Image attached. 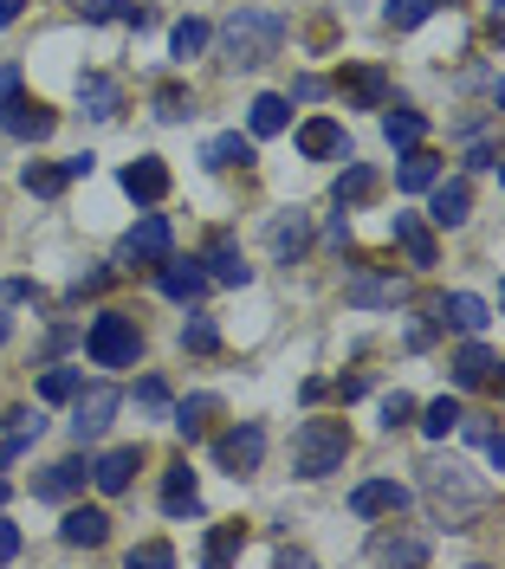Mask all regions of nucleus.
Listing matches in <instances>:
<instances>
[{"instance_id": "nucleus-1", "label": "nucleus", "mask_w": 505, "mask_h": 569, "mask_svg": "<svg viewBox=\"0 0 505 569\" xmlns=\"http://www.w3.org/2000/svg\"><path fill=\"white\" fill-rule=\"evenodd\" d=\"M220 46H227L234 66H266V59L286 46V20L266 13V7H240V13L220 27Z\"/></svg>"}, {"instance_id": "nucleus-2", "label": "nucleus", "mask_w": 505, "mask_h": 569, "mask_svg": "<svg viewBox=\"0 0 505 569\" xmlns=\"http://www.w3.org/2000/svg\"><path fill=\"white\" fill-rule=\"evenodd\" d=\"M350 453V427L344 421H305L298 427V440H291V466H298V479H330L337 466Z\"/></svg>"}, {"instance_id": "nucleus-3", "label": "nucleus", "mask_w": 505, "mask_h": 569, "mask_svg": "<svg viewBox=\"0 0 505 569\" xmlns=\"http://www.w3.org/2000/svg\"><path fill=\"white\" fill-rule=\"evenodd\" d=\"M85 356H91L98 369H130V362L143 356V330H137V318H123V311H98L91 330H85Z\"/></svg>"}, {"instance_id": "nucleus-4", "label": "nucleus", "mask_w": 505, "mask_h": 569, "mask_svg": "<svg viewBox=\"0 0 505 569\" xmlns=\"http://www.w3.org/2000/svg\"><path fill=\"white\" fill-rule=\"evenodd\" d=\"M422 472H428V498L447 511V525H461V518H473V511L486 505V486H479V479H467V466L428 460Z\"/></svg>"}, {"instance_id": "nucleus-5", "label": "nucleus", "mask_w": 505, "mask_h": 569, "mask_svg": "<svg viewBox=\"0 0 505 569\" xmlns=\"http://www.w3.org/2000/svg\"><path fill=\"white\" fill-rule=\"evenodd\" d=\"M215 460H220V472L247 479V472H259V460H266V433H259L253 421H234V427L215 440Z\"/></svg>"}, {"instance_id": "nucleus-6", "label": "nucleus", "mask_w": 505, "mask_h": 569, "mask_svg": "<svg viewBox=\"0 0 505 569\" xmlns=\"http://www.w3.org/2000/svg\"><path fill=\"white\" fill-rule=\"evenodd\" d=\"M117 408H123V395L110 389V382H91V389L78 382V395H72V433H78V440H98Z\"/></svg>"}, {"instance_id": "nucleus-7", "label": "nucleus", "mask_w": 505, "mask_h": 569, "mask_svg": "<svg viewBox=\"0 0 505 569\" xmlns=\"http://www.w3.org/2000/svg\"><path fill=\"white\" fill-rule=\"evenodd\" d=\"M0 130L20 137V142H46L59 130V117L39 104V98H20V91H13V98H0Z\"/></svg>"}, {"instance_id": "nucleus-8", "label": "nucleus", "mask_w": 505, "mask_h": 569, "mask_svg": "<svg viewBox=\"0 0 505 569\" xmlns=\"http://www.w3.org/2000/svg\"><path fill=\"white\" fill-rule=\"evenodd\" d=\"M169 252H176V233H169L162 213H143V220L123 233V259H137V266H162Z\"/></svg>"}, {"instance_id": "nucleus-9", "label": "nucleus", "mask_w": 505, "mask_h": 569, "mask_svg": "<svg viewBox=\"0 0 505 569\" xmlns=\"http://www.w3.org/2000/svg\"><path fill=\"white\" fill-rule=\"evenodd\" d=\"M156 284H162V298L195 305V298H201L215 279H208V266H201V259H176V252H169V259H162V272H156Z\"/></svg>"}, {"instance_id": "nucleus-10", "label": "nucleus", "mask_w": 505, "mask_h": 569, "mask_svg": "<svg viewBox=\"0 0 505 569\" xmlns=\"http://www.w3.org/2000/svg\"><path fill=\"white\" fill-rule=\"evenodd\" d=\"M350 511L357 518H396V511H408V486H396V479H363L357 492H350Z\"/></svg>"}, {"instance_id": "nucleus-11", "label": "nucleus", "mask_w": 505, "mask_h": 569, "mask_svg": "<svg viewBox=\"0 0 505 569\" xmlns=\"http://www.w3.org/2000/svg\"><path fill=\"white\" fill-rule=\"evenodd\" d=\"M78 104H85V117L110 123V117L123 110V84H117V78H105V71H85V78H78Z\"/></svg>"}, {"instance_id": "nucleus-12", "label": "nucleus", "mask_w": 505, "mask_h": 569, "mask_svg": "<svg viewBox=\"0 0 505 569\" xmlns=\"http://www.w3.org/2000/svg\"><path fill=\"white\" fill-rule=\"evenodd\" d=\"M467 213H473V188L467 181H434V194H428V220L434 227H467Z\"/></svg>"}, {"instance_id": "nucleus-13", "label": "nucleus", "mask_w": 505, "mask_h": 569, "mask_svg": "<svg viewBox=\"0 0 505 569\" xmlns=\"http://www.w3.org/2000/svg\"><path fill=\"white\" fill-rule=\"evenodd\" d=\"M344 298L350 305H402L408 298V279H396V272H357V279L344 284Z\"/></svg>"}, {"instance_id": "nucleus-14", "label": "nucleus", "mask_w": 505, "mask_h": 569, "mask_svg": "<svg viewBox=\"0 0 505 569\" xmlns=\"http://www.w3.org/2000/svg\"><path fill=\"white\" fill-rule=\"evenodd\" d=\"M137 466H143V453H137V447H110L105 460L91 466V479H98V492H130V479H137Z\"/></svg>"}, {"instance_id": "nucleus-15", "label": "nucleus", "mask_w": 505, "mask_h": 569, "mask_svg": "<svg viewBox=\"0 0 505 569\" xmlns=\"http://www.w3.org/2000/svg\"><path fill=\"white\" fill-rule=\"evenodd\" d=\"M85 479H91V466L85 460H59V466H46V472L33 479V498H52V505H59V498L85 492Z\"/></svg>"}, {"instance_id": "nucleus-16", "label": "nucleus", "mask_w": 505, "mask_h": 569, "mask_svg": "<svg viewBox=\"0 0 505 569\" xmlns=\"http://www.w3.org/2000/svg\"><path fill=\"white\" fill-rule=\"evenodd\" d=\"M440 323H454L461 337H479L493 311H486V298H473V291H454V298H440Z\"/></svg>"}, {"instance_id": "nucleus-17", "label": "nucleus", "mask_w": 505, "mask_h": 569, "mask_svg": "<svg viewBox=\"0 0 505 569\" xmlns=\"http://www.w3.org/2000/svg\"><path fill=\"white\" fill-rule=\"evenodd\" d=\"M162 511H169V518L201 511V492H195V472H188V460H176L169 472H162Z\"/></svg>"}, {"instance_id": "nucleus-18", "label": "nucleus", "mask_w": 505, "mask_h": 569, "mask_svg": "<svg viewBox=\"0 0 505 569\" xmlns=\"http://www.w3.org/2000/svg\"><path fill=\"white\" fill-rule=\"evenodd\" d=\"M123 194H130V201H162V194H169V169H162L156 156L130 162V169H123Z\"/></svg>"}, {"instance_id": "nucleus-19", "label": "nucleus", "mask_w": 505, "mask_h": 569, "mask_svg": "<svg viewBox=\"0 0 505 569\" xmlns=\"http://www.w3.org/2000/svg\"><path fill=\"white\" fill-rule=\"evenodd\" d=\"M440 181V156L434 149H402V169H396V188H408V194H422V188H434Z\"/></svg>"}, {"instance_id": "nucleus-20", "label": "nucleus", "mask_w": 505, "mask_h": 569, "mask_svg": "<svg viewBox=\"0 0 505 569\" xmlns=\"http://www.w3.org/2000/svg\"><path fill=\"white\" fill-rule=\"evenodd\" d=\"M305 247H311V213L286 208L279 220H273V252H279V259H298Z\"/></svg>"}, {"instance_id": "nucleus-21", "label": "nucleus", "mask_w": 505, "mask_h": 569, "mask_svg": "<svg viewBox=\"0 0 505 569\" xmlns=\"http://www.w3.org/2000/svg\"><path fill=\"white\" fill-rule=\"evenodd\" d=\"M59 531H66V543H85V550H98V543L110 537V518L98 511V505H72Z\"/></svg>"}, {"instance_id": "nucleus-22", "label": "nucleus", "mask_w": 505, "mask_h": 569, "mask_svg": "<svg viewBox=\"0 0 505 569\" xmlns=\"http://www.w3.org/2000/svg\"><path fill=\"white\" fill-rule=\"evenodd\" d=\"M201 266H208V279H220V284H253V266H247V252L234 247V240H215Z\"/></svg>"}, {"instance_id": "nucleus-23", "label": "nucleus", "mask_w": 505, "mask_h": 569, "mask_svg": "<svg viewBox=\"0 0 505 569\" xmlns=\"http://www.w3.org/2000/svg\"><path fill=\"white\" fill-rule=\"evenodd\" d=\"M298 149H305L311 162L337 156V149H344V123H337V117H311V123H298Z\"/></svg>"}, {"instance_id": "nucleus-24", "label": "nucleus", "mask_w": 505, "mask_h": 569, "mask_svg": "<svg viewBox=\"0 0 505 569\" xmlns=\"http://www.w3.org/2000/svg\"><path fill=\"white\" fill-rule=\"evenodd\" d=\"M389 233H396V247L408 252V266H434V233L415 220V213H396V220H389Z\"/></svg>"}, {"instance_id": "nucleus-25", "label": "nucleus", "mask_w": 505, "mask_h": 569, "mask_svg": "<svg viewBox=\"0 0 505 569\" xmlns=\"http://www.w3.org/2000/svg\"><path fill=\"white\" fill-rule=\"evenodd\" d=\"M247 123H253V137H279V130L291 123V98H279V91H266V98H253Z\"/></svg>"}, {"instance_id": "nucleus-26", "label": "nucleus", "mask_w": 505, "mask_h": 569, "mask_svg": "<svg viewBox=\"0 0 505 569\" xmlns=\"http://www.w3.org/2000/svg\"><path fill=\"white\" fill-rule=\"evenodd\" d=\"M201 162H208V169H247L253 162V137L227 130V137H215L208 149H201Z\"/></svg>"}, {"instance_id": "nucleus-27", "label": "nucleus", "mask_w": 505, "mask_h": 569, "mask_svg": "<svg viewBox=\"0 0 505 569\" xmlns=\"http://www.w3.org/2000/svg\"><path fill=\"white\" fill-rule=\"evenodd\" d=\"M369 563H428V543L422 537H376Z\"/></svg>"}, {"instance_id": "nucleus-28", "label": "nucleus", "mask_w": 505, "mask_h": 569, "mask_svg": "<svg viewBox=\"0 0 505 569\" xmlns=\"http://www.w3.org/2000/svg\"><path fill=\"white\" fill-rule=\"evenodd\" d=\"M493 369H499V362H493V350H486V343H479V337H473L467 350L454 356V376H461V382H467V389H479V382H493Z\"/></svg>"}, {"instance_id": "nucleus-29", "label": "nucleus", "mask_w": 505, "mask_h": 569, "mask_svg": "<svg viewBox=\"0 0 505 569\" xmlns=\"http://www.w3.org/2000/svg\"><path fill=\"white\" fill-rule=\"evenodd\" d=\"M383 137L396 142V149H415V142L428 137V117H422V110H389V117H383Z\"/></svg>"}, {"instance_id": "nucleus-30", "label": "nucleus", "mask_w": 505, "mask_h": 569, "mask_svg": "<svg viewBox=\"0 0 505 569\" xmlns=\"http://www.w3.org/2000/svg\"><path fill=\"white\" fill-rule=\"evenodd\" d=\"M66 162H33V169H27V176H20V188H27V194H39V201H52V194H66Z\"/></svg>"}, {"instance_id": "nucleus-31", "label": "nucleus", "mask_w": 505, "mask_h": 569, "mask_svg": "<svg viewBox=\"0 0 505 569\" xmlns=\"http://www.w3.org/2000/svg\"><path fill=\"white\" fill-rule=\"evenodd\" d=\"M208 415H215V395H195V401H181V408H176V433L188 440V447L208 433Z\"/></svg>"}, {"instance_id": "nucleus-32", "label": "nucleus", "mask_w": 505, "mask_h": 569, "mask_svg": "<svg viewBox=\"0 0 505 569\" xmlns=\"http://www.w3.org/2000/svg\"><path fill=\"white\" fill-rule=\"evenodd\" d=\"M181 350H188V356H215V350H220V330H215V318L188 311V323H181Z\"/></svg>"}, {"instance_id": "nucleus-33", "label": "nucleus", "mask_w": 505, "mask_h": 569, "mask_svg": "<svg viewBox=\"0 0 505 569\" xmlns=\"http://www.w3.org/2000/svg\"><path fill=\"white\" fill-rule=\"evenodd\" d=\"M369 194H376V169L350 162V169L337 176V208H357V201H369Z\"/></svg>"}, {"instance_id": "nucleus-34", "label": "nucleus", "mask_w": 505, "mask_h": 569, "mask_svg": "<svg viewBox=\"0 0 505 569\" xmlns=\"http://www.w3.org/2000/svg\"><path fill=\"white\" fill-rule=\"evenodd\" d=\"M350 98H357L363 110H383V98H389V78L376 66H363V71H350Z\"/></svg>"}, {"instance_id": "nucleus-35", "label": "nucleus", "mask_w": 505, "mask_h": 569, "mask_svg": "<svg viewBox=\"0 0 505 569\" xmlns=\"http://www.w3.org/2000/svg\"><path fill=\"white\" fill-rule=\"evenodd\" d=\"M208 39H215V27H208V20H176L169 46H176V59H195V52H208Z\"/></svg>"}, {"instance_id": "nucleus-36", "label": "nucleus", "mask_w": 505, "mask_h": 569, "mask_svg": "<svg viewBox=\"0 0 505 569\" xmlns=\"http://www.w3.org/2000/svg\"><path fill=\"white\" fill-rule=\"evenodd\" d=\"M454 421H461V401H447V395L422 408V433H428V440H447V433H454Z\"/></svg>"}, {"instance_id": "nucleus-37", "label": "nucleus", "mask_w": 505, "mask_h": 569, "mask_svg": "<svg viewBox=\"0 0 505 569\" xmlns=\"http://www.w3.org/2000/svg\"><path fill=\"white\" fill-rule=\"evenodd\" d=\"M434 7H447V0H389V13H383V20H389L396 33H408V27H422V20H428Z\"/></svg>"}, {"instance_id": "nucleus-38", "label": "nucleus", "mask_w": 505, "mask_h": 569, "mask_svg": "<svg viewBox=\"0 0 505 569\" xmlns=\"http://www.w3.org/2000/svg\"><path fill=\"white\" fill-rule=\"evenodd\" d=\"M240 543H247V525H220V531H208L201 557H208V563H227V557H234Z\"/></svg>"}, {"instance_id": "nucleus-39", "label": "nucleus", "mask_w": 505, "mask_h": 569, "mask_svg": "<svg viewBox=\"0 0 505 569\" xmlns=\"http://www.w3.org/2000/svg\"><path fill=\"white\" fill-rule=\"evenodd\" d=\"M78 395V369H46L39 376V401H72Z\"/></svg>"}, {"instance_id": "nucleus-40", "label": "nucleus", "mask_w": 505, "mask_h": 569, "mask_svg": "<svg viewBox=\"0 0 505 569\" xmlns=\"http://www.w3.org/2000/svg\"><path fill=\"white\" fill-rule=\"evenodd\" d=\"M188 91H181V84H162V91H156V117H162V123H181V117H188Z\"/></svg>"}, {"instance_id": "nucleus-41", "label": "nucleus", "mask_w": 505, "mask_h": 569, "mask_svg": "<svg viewBox=\"0 0 505 569\" xmlns=\"http://www.w3.org/2000/svg\"><path fill=\"white\" fill-rule=\"evenodd\" d=\"M137 408H149V415H169V389H162V376H143V382H137Z\"/></svg>"}, {"instance_id": "nucleus-42", "label": "nucleus", "mask_w": 505, "mask_h": 569, "mask_svg": "<svg viewBox=\"0 0 505 569\" xmlns=\"http://www.w3.org/2000/svg\"><path fill=\"white\" fill-rule=\"evenodd\" d=\"M0 421H7V433H20V440H39V433H46V421H39L33 408H7Z\"/></svg>"}, {"instance_id": "nucleus-43", "label": "nucleus", "mask_w": 505, "mask_h": 569, "mask_svg": "<svg viewBox=\"0 0 505 569\" xmlns=\"http://www.w3.org/2000/svg\"><path fill=\"white\" fill-rule=\"evenodd\" d=\"M402 421H415V401H408V395H383V427H389V433H396Z\"/></svg>"}, {"instance_id": "nucleus-44", "label": "nucleus", "mask_w": 505, "mask_h": 569, "mask_svg": "<svg viewBox=\"0 0 505 569\" xmlns=\"http://www.w3.org/2000/svg\"><path fill=\"white\" fill-rule=\"evenodd\" d=\"M130 563H156V569H169V563H176V550H169V543H137V550H130Z\"/></svg>"}, {"instance_id": "nucleus-45", "label": "nucleus", "mask_w": 505, "mask_h": 569, "mask_svg": "<svg viewBox=\"0 0 505 569\" xmlns=\"http://www.w3.org/2000/svg\"><path fill=\"white\" fill-rule=\"evenodd\" d=\"M13 557H20V525L0 518V563H13Z\"/></svg>"}, {"instance_id": "nucleus-46", "label": "nucleus", "mask_w": 505, "mask_h": 569, "mask_svg": "<svg viewBox=\"0 0 505 569\" xmlns=\"http://www.w3.org/2000/svg\"><path fill=\"white\" fill-rule=\"evenodd\" d=\"M91 291H105V272H78L72 279V298H91Z\"/></svg>"}, {"instance_id": "nucleus-47", "label": "nucleus", "mask_w": 505, "mask_h": 569, "mask_svg": "<svg viewBox=\"0 0 505 569\" xmlns=\"http://www.w3.org/2000/svg\"><path fill=\"white\" fill-rule=\"evenodd\" d=\"M467 169H499V149H493V142H479V149L467 156Z\"/></svg>"}, {"instance_id": "nucleus-48", "label": "nucleus", "mask_w": 505, "mask_h": 569, "mask_svg": "<svg viewBox=\"0 0 505 569\" xmlns=\"http://www.w3.org/2000/svg\"><path fill=\"white\" fill-rule=\"evenodd\" d=\"M123 0H85V20H117Z\"/></svg>"}, {"instance_id": "nucleus-49", "label": "nucleus", "mask_w": 505, "mask_h": 569, "mask_svg": "<svg viewBox=\"0 0 505 569\" xmlns=\"http://www.w3.org/2000/svg\"><path fill=\"white\" fill-rule=\"evenodd\" d=\"M337 395H344V401H363V395H369V382H363V376H344V382H337Z\"/></svg>"}, {"instance_id": "nucleus-50", "label": "nucleus", "mask_w": 505, "mask_h": 569, "mask_svg": "<svg viewBox=\"0 0 505 569\" xmlns=\"http://www.w3.org/2000/svg\"><path fill=\"white\" fill-rule=\"evenodd\" d=\"M20 91V66H0V98H13Z\"/></svg>"}, {"instance_id": "nucleus-51", "label": "nucleus", "mask_w": 505, "mask_h": 569, "mask_svg": "<svg viewBox=\"0 0 505 569\" xmlns=\"http://www.w3.org/2000/svg\"><path fill=\"white\" fill-rule=\"evenodd\" d=\"M20 13H27V0H0V27H13Z\"/></svg>"}, {"instance_id": "nucleus-52", "label": "nucleus", "mask_w": 505, "mask_h": 569, "mask_svg": "<svg viewBox=\"0 0 505 569\" xmlns=\"http://www.w3.org/2000/svg\"><path fill=\"white\" fill-rule=\"evenodd\" d=\"M0 343H7V318H0Z\"/></svg>"}, {"instance_id": "nucleus-53", "label": "nucleus", "mask_w": 505, "mask_h": 569, "mask_svg": "<svg viewBox=\"0 0 505 569\" xmlns=\"http://www.w3.org/2000/svg\"><path fill=\"white\" fill-rule=\"evenodd\" d=\"M0 505H7V479H0Z\"/></svg>"}]
</instances>
